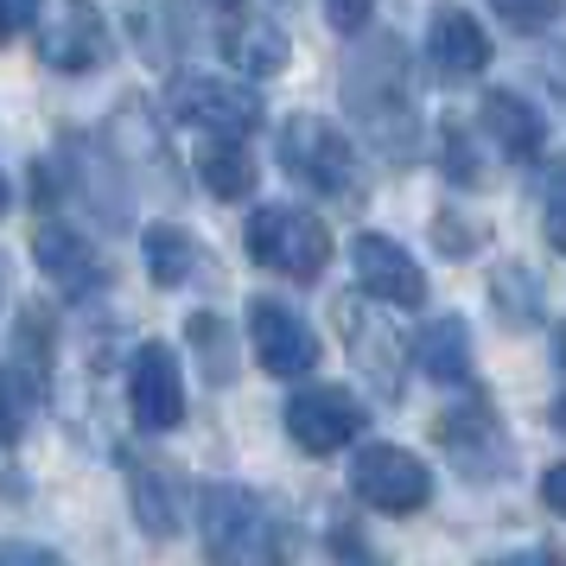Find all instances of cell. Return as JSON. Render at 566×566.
I'll use <instances>...</instances> for the list:
<instances>
[{
	"label": "cell",
	"instance_id": "6da1fadb",
	"mask_svg": "<svg viewBox=\"0 0 566 566\" xmlns=\"http://www.w3.org/2000/svg\"><path fill=\"white\" fill-rule=\"evenodd\" d=\"M210 566H293V528L249 484H205L198 496Z\"/></svg>",
	"mask_w": 566,
	"mask_h": 566
},
{
	"label": "cell",
	"instance_id": "7a4b0ae2",
	"mask_svg": "<svg viewBox=\"0 0 566 566\" xmlns=\"http://www.w3.org/2000/svg\"><path fill=\"white\" fill-rule=\"evenodd\" d=\"M344 103L357 115V128L382 147V154H408L413 147V77L401 52H395V39H376V45H363L350 57V71H344Z\"/></svg>",
	"mask_w": 566,
	"mask_h": 566
},
{
	"label": "cell",
	"instance_id": "3957f363",
	"mask_svg": "<svg viewBox=\"0 0 566 566\" xmlns=\"http://www.w3.org/2000/svg\"><path fill=\"white\" fill-rule=\"evenodd\" d=\"M249 255L281 281H318L332 268V230L300 205H261L249 217Z\"/></svg>",
	"mask_w": 566,
	"mask_h": 566
},
{
	"label": "cell",
	"instance_id": "277c9868",
	"mask_svg": "<svg viewBox=\"0 0 566 566\" xmlns=\"http://www.w3.org/2000/svg\"><path fill=\"white\" fill-rule=\"evenodd\" d=\"M281 172L318 198H350L357 191V147L337 134L325 115H286L281 122Z\"/></svg>",
	"mask_w": 566,
	"mask_h": 566
},
{
	"label": "cell",
	"instance_id": "5b68a950",
	"mask_svg": "<svg viewBox=\"0 0 566 566\" xmlns=\"http://www.w3.org/2000/svg\"><path fill=\"white\" fill-rule=\"evenodd\" d=\"M166 103H172V115H179L185 128L210 134V140H249L261 128V96L242 90V83H230V77L179 71L172 90H166Z\"/></svg>",
	"mask_w": 566,
	"mask_h": 566
},
{
	"label": "cell",
	"instance_id": "8992f818",
	"mask_svg": "<svg viewBox=\"0 0 566 566\" xmlns=\"http://www.w3.org/2000/svg\"><path fill=\"white\" fill-rule=\"evenodd\" d=\"M350 496L382 515H420L433 503V471L413 459L408 446L376 439V446H363L357 459H350Z\"/></svg>",
	"mask_w": 566,
	"mask_h": 566
},
{
	"label": "cell",
	"instance_id": "52a82bcc",
	"mask_svg": "<svg viewBox=\"0 0 566 566\" xmlns=\"http://www.w3.org/2000/svg\"><path fill=\"white\" fill-rule=\"evenodd\" d=\"M32 39H39V57L64 77H83L108 57V27L96 13V0H39Z\"/></svg>",
	"mask_w": 566,
	"mask_h": 566
},
{
	"label": "cell",
	"instance_id": "ba28073f",
	"mask_svg": "<svg viewBox=\"0 0 566 566\" xmlns=\"http://www.w3.org/2000/svg\"><path fill=\"white\" fill-rule=\"evenodd\" d=\"M439 446L452 452V464H459L464 478H478V484H490V478H503L510 471V433H503V420H496V408H490L484 395H471V401H452V408L439 413Z\"/></svg>",
	"mask_w": 566,
	"mask_h": 566
},
{
	"label": "cell",
	"instance_id": "9c48e42d",
	"mask_svg": "<svg viewBox=\"0 0 566 566\" xmlns=\"http://www.w3.org/2000/svg\"><path fill=\"white\" fill-rule=\"evenodd\" d=\"M45 388H52V318L39 306H20L13 312V350H7V408H13L7 439H13V446H20L27 413Z\"/></svg>",
	"mask_w": 566,
	"mask_h": 566
},
{
	"label": "cell",
	"instance_id": "30bf717a",
	"mask_svg": "<svg viewBox=\"0 0 566 566\" xmlns=\"http://www.w3.org/2000/svg\"><path fill=\"white\" fill-rule=\"evenodd\" d=\"M363 401H350L344 388H300L286 401V433L306 459H325V452H344L350 439L363 433Z\"/></svg>",
	"mask_w": 566,
	"mask_h": 566
},
{
	"label": "cell",
	"instance_id": "8fae6325",
	"mask_svg": "<svg viewBox=\"0 0 566 566\" xmlns=\"http://www.w3.org/2000/svg\"><path fill=\"white\" fill-rule=\"evenodd\" d=\"M332 318H337V332H344V344H350L357 376L376 388V395H395V388H401V363H408V350H401V337L388 332V318H376L357 293H350V300H337Z\"/></svg>",
	"mask_w": 566,
	"mask_h": 566
},
{
	"label": "cell",
	"instance_id": "7c38bea8",
	"mask_svg": "<svg viewBox=\"0 0 566 566\" xmlns=\"http://www.w3.org/2000/svg\"><path fill=\"white\" fill-rule=\"evenodd\" d=\"M249 344L268 376H312L318 363V337L286 300H255L249 306Z\"/></svg>",
	"mask_w": 566,
	"mask_h": 566
},
{
	"label": "cell",
	"instance_id": "4fadbf2b",
	"mask_svg": "<svg viewBox=\"0 0 566 566\" xmlns=\"http://www.w3.org/2000/svg\"><path fill=\"white\" fill-rule=\"evenodd\" d=\"M128 408L147 433H172L185 420V382H179V357L166 344H140L128 363Z\"/></svg>",
	"mask_w": 566,
	"mask_h": 566
},
{
	"label": "cell",
	"instance_id": "5bb4252c",
	"mask_svg": "<svg viewBox=\"0 0 566 566\" xmlns=\"http://www.w3.org/2000/svg\"><path fill=\"white\" fill-rule=\"evenodd\" d=\"M128 496H134V522H140L154 541H172L185 528L191 484H185V471L172 459H154V452L128 459Z\"/></svg>",
	"mask_w": 566,
	"mask_h": 566
},
{
	"label": "cell",
	"instance_id": "9a60e30c",
	"mask_svg": "<svg viewBox=\"0 0 566 566\" xmlns=\"http://www.w3.org/2000/svg\"><path fill=\"white\" fill-rule=\"evenodd\" d=\"M350 261H357V286L363 300H382V306H427V274H420V261L401 249V242H388V235H357V249H350Z\"/></svg>",
	"mask_w": 566,
	"mask_h": 566
},
{
	"label": "cell",
	"instance_id": "2e32d148",
	"mask_svg": "<svg viewBox=\"0 0 566 566\" xmlns=\"http://www.w3.org/2000/svg\"><path fill=\"white\" fill-rule=\"evenodd\" d=\"M427 52H433V71L439 77H484L490 64V32L464 13V7H433L427 20Z\"/></svg>",
	"mask_w": 566,
	"mask_h": 566
},
{
	"label": "cell",
	"instance_id": "e0dca14e",
	"mask_svg": "<svg viewBox=\"0 0 566 566\" xmlns=\"http://www.w3.org/2000/svg\"><path fill=\"white\" fill-rule=\"evenodd\" d=\"M32 261L52 274V286H64L71 300H83V293H96V286L108 281L103 255L83 242L77 230H64V223H39V235H32Z\"/></svg>",
	"mask_w": 566,
	"mask_h": 566
},
{
	"label": "cell",
	"instance_id": "ac0fdd59",
	"mask_svg": "<svg viewBox=\"0 0 566 566\" xmlns=\"http://www.w3.org/2000/svg\"><path fill=\"white\" fill-rule=\"evenodd\" d=\"M478 122H484V134H490V140H496L510 159H535L541 140H547L535 103H528V96H510V90H490L484 108H478Z\"/></svg>",
	"mask_w": 566,
	"mask_h": 566
},
{
	"label": "cell",
	"instance_id": "d6986e66",
	"mask_svg": "<svg viewBox=\"0 0 566 566\" xmlns=\"http://www.w3.org/2000/svg\"><path fill=\"white\" fill-rule=\"evenodd\" d=\"M223 57H230L235 71H242V77H281L286 71V32L274 27V20H230V27H223Z\"/></svg>",
	"mask_w": 566,
	"mask_h": 566
},
{
	"label": "cell",
	"instance_id": "ffe728a7",
	"mask_svg": "<svg viewBox=\"0 0 566 566\" xmlns=\"http://www.w3.org/2000/svg\"><path fill=\"white\" fill-rule=\"evenodd\" d=\"M413 357H420V369L446 388L471 382V332H464V318H433V325L420 332V344H413Z\"/></svg>",
	"mask_w": 566,
	"mask_h": 566
},
{
	"label": "cell",
	"instance_id": "44dd1931",
	"mask_svg": "<svg viewBox=\"0 0 566 566\" xmlns=\"http://www.w3.org/2000/svg\"><path fill=\"white\" fill-rule=\"evenodd\" d=\"M198 172H205L210 198H223V205L255 198V154L242 140H210V147H198Z\"/></svg>",
	"mask_w": 566,
	"mask_h": 566
},
{
	"label": "cell",
	"instance_id": "7402d4cb",
	"mask_svg": "<svg viewBox=\"0 0 566 566\" xmlns=\"http://www.w3.org/2000/svg\"><path fill=\"white\" fill-rule=\"evenodd\" d=\"M140 249H147V274L154 286H179L191 268H198V249H191V235L179 223H154V230L140 235Z\"/></svg>",
	"mask_w": 566,
	"mask_h": 566
},
{
	"label": "cell",
	"instance_id": "603a6c76",
	"mask_svg": "<svg viewBox=\"0 0 566 566\" xmlns=\"http://www.w3.org/2000/svg\"><path fill=\"white\" fill-rule=\"evenodd\" d=\"M490 293H496V312H503L510 325H535L541 318V281L528 268H496Z\"/></svg>",
	"mask_w": 566,
	"mask_h": 566
},
{
	"label": "cell",
	"instance_id": "cb8c5ba5",
	"mask_svg": "<svg viewBox=\"0 0 566 566\" xmlns=\"http://www.w3.org/2000/svg\"><path fill=\"white\" fill-rule=\"evenodd\" d=\"M185 337L198 344V363L210 369V382H230L235 357H230V332H223V318H217V312H191V318H185Z\"/></svg>",
	"mask_w": 566,
	"mask_h": 566
},
{
	"label": "cell",
	"instance_id": "d4e9b609",
	"mask_svg": "<svg viewBox=\"0 0 566 566\" xmlns=\"http://www.w3.org/2000/svg\"><path fill=\"white\" fill-rule=\"evenodd\" d=\"M332 560H337V566H388L382 554L369 547V535H363L350 515H337V522H332Z\"/></svg>",
	"mask_w": 566,
	"mask_h": 566
},
{
	"label": "cell",
	"instance_id": "484cf974",
	"mask_svg": "<svg viewBox=\"0 0 566 566\" xmlns=\"http://www.w3.org/2000/svg\"><path fill=\"white\" fill-rule=\"evenodd\" d=\"M433 235H439V249L459 261V255H471V249L484 242V223H478V217H452V210H446V217L433 223Z\"/></svg>",
	"mask_w": 566,
	"mask_h": 566
},
{
	"label": "cell",
	"instance_id": "4316f807",
	"mask_svg": "<svg viewBox=\"0 0 566 566\" xmlns=\"http://www.w3.org/2000/svg\"><path fill=\"white\" fill-rule=\"evenodd\" d=\"M496 13H503L510 32H541L554 13H560V0H496Z\"/></svg>",
	"mask_w": 566,
	"mask_h": 566
},
{
	"label": "cell",
	"instance_id": "83f0119b",
	"mask_svg": "<svg viewBox=\"0 0 566 566\" xmlns=\"http://www.w3.org/2000/svg\"><path fill=\"white\" fill-rule=\"evenodd\" d=\"M369 13H376V0H325V20H332L344 39H357L369 27Z\"/></svg>",
	"mask_w": 566,
	"mask_h": 566
},
{
	"label": "cell",
	"instance_id": "f1b7e54d",
	"mask_svg": "<svg viewBox=\"0 0 566 566\" xmlns=\"http://www.w3.org/2000/svg\"><path fill=\"white\" fill-rule=\"evenodd\" d=\"M547 242L566 255V166L554 172V185H547Z\"/></svg>",
	"mask_w": 566,
	"mask_h": 566
},
{
	"label": "cell",
	"instance_id": "f546056e",
	"mask_svg": "<svg viewBox=\"0 0 566 566\" xmlns=\"http://www.w3.org/2000/svg\"><path fill=\"white\" fill-rule=\"evenodd\" d=\"M446 172H452V179H464V185H478V159L464 154V134L452 128V122H446Z\"/></svg>",
	"mask_w": 566,
	"mask_h": 566
},
{
	"label": "cell",
	"instance_id": "4dcf8cb0",
	"mask_svg": "<svg viewBox=\"0 0 566 566\" xmlns=\"http://www.w3.org/2000/svg\"><path fill=\"white\" fill-rule=\"evenodd\" d=\"M0 566H64V560H57V554H45V547L13 541V547H0Z\"/></svg>",
	"mask_w": 566,
	"mask_h": 566
},
{
	"label": "cell",
	"instance_id": "1f68e13d",
	"mask_svg": "<svg viewBox=\"0 0 566 566\" xmlns=\"http://www.w3.org/2000/svg\"><path fill=\"white\" fill-rule=\"evenodd\" d=\"M541 503H547V510H554V515H566V459L554 464L547 478H541Z\"/></svg>",
	"mask_w": 566,
	"mask_h": 566
},
{
	"label": "cell",
	"instance_id": "d6a6232c",
	"mask_svg": "<svg viewBox=\"0 0 566 566\" xmlns=\"http://www.w3.org/2000/svg\"><path fill=\"white\" fill-rule=\"evenodd\" d=\"M490 566H566L554 547H522V554H503V560H490Z\"/></svg>",
	"mask_w": 566,
	"mask_h": 566
},
{
	"label": "cell",
	"instance_id": "836d02e7",
	"mask_svg": "<svg viewBox=\"0 0 566 566\" xmlns=\"http://www.w3.org/2000/svg\"><path fill=\"white\" fill-rule=\"evenodd\" d=\"M32 13L39 0H7V32H32Z\"/></svg>",
	"mask_w": 566,
	"mask_h": 566
},
{
	"label": "cell",
	"instance_id": "e575fe53",
	"mask_svg": "<svg viewBox=\"0 0 566 566\" xmlns=\"http://www.w3.org/2000/svg\"><path fill=\"white\" fill-rule=\"evenodd\" d=\"M554 427H560V433H566V395H560V401H554Z\"/></svg>",
	"mask_w": 566,
	"mask_h": 566
},
{
	"label": "cell",
	"instance_id": "d590c367",
	"mask_svg": "<svg viewBox=\"0 0 566 566\" xmlns=\"http://www.w3.org/2000/svg\"><path fill=\"white\" fill-rule=\"evenodd\" d=\"M217 7H235V0H217Z\"/></svg>",
	"mask_w": 566,
	"mask_h": 566
}]
</instances>
